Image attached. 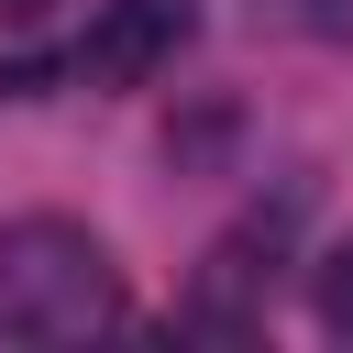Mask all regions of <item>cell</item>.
Wrapping results in <instances>:
<instances>
[{
    "label": "cell",
    "instance_id": "6da1fadb",
    "mask_svg": "<svg viewBox=\"0 0 353 353\" xmlns=\"http://www.w3.org/2000/svg\"><path fill=\"white\" fill-rule=\"evenodd\" d=\"M121 320V276L77 221H11L0 232V331L22 342H88Z\"/></svg>",
    "mask_w": 353,
    "mask_h": 353
},
{
    "label": "cell",
    "instance_id": "7a4b0ae2",
    "mask_svg": "<svg viewBox=\"0 0 353 353\" xmlns=\"http://www.w3.org/2000/svg\"><path fill=\"white\" fill-rule=\"evenodd\" d=\"M199 33V0H99L77 33V77L88 88H143L176 66V44Z\"/></svg>",
    "mask_w": 353,
    "mask_h": 353
},
{
    "label": "cell",
    "instance_id": "3957f363",
    "mask_svg": "<svg viewBox=\"0 0 353 353\" xmlns=\"http://www.w3.org/2000/svg\"><path fill=\"white\" fill-rule=\"evenodd\" d=\"M265 298H276V232H232V243H210V265H199V287H188V331H254L265 320Z\"/></svg>",
    "mask_w": 353,
    "mask_h": 353
},
{
    "label": "cell",
    "instance_id": "277c9868",
    "mask_svg": "<svg viewBox=\"0 0 353 353\" xmlns=\"http://www.w3.org/2000/svg\"><path fill=\"white\" fill-rule=\"evenodd\" d=\"M309 298H320V331H342L353 342V232L320 254V276H309Z\"/></svg>",
    "mask_w": 353,
    "mask_h": 353
},
{
    "label": "cell",
    "instance_id": "5b68a950",
    "mask_svg": "<svg viewBox=\"0 0 353 353\" xmlns=\"http://www.w3.org/2000/svg\"><path fill=\"white\" fill-rule=\"evenodd\" d=\"M44 11H55V0H0V33H33Z\"/></svg>",
    "mask_w": 353,
    "mask_h": 353
}]
</instances>
